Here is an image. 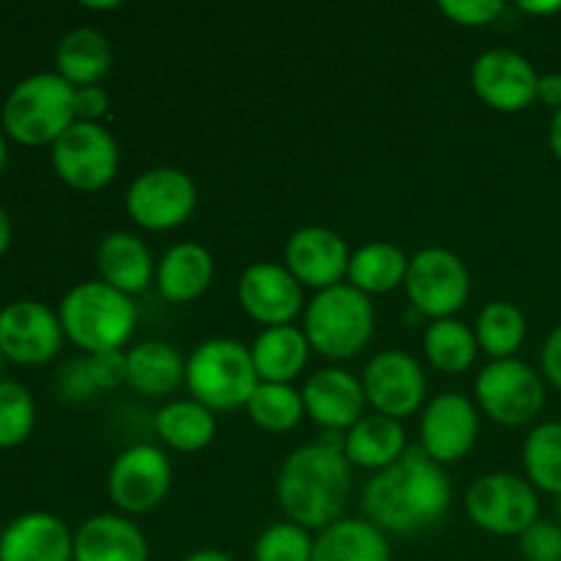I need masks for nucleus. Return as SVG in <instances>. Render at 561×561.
Instances as JSON below:
<instances>
[{
	"label": "nucleus",
	"instance_id": "obj_9",
	"mask_svg": "<svg viewBox=\"0 0 561 561\" xmlns=\"http://www.w3.org/2000/svg\"><path fill=\"white\" fill-rule=\"evenodd\" d=\"M466 513L471 524L480 526L482 531H491L499 537L524 535L531 524H537V504L535 488L515 474H485L469 488L466 493Z\"/></svg>",
	"mask_w": 561,
	"mask_h": 561
},
{
	"label": "nucleus",
	"instance_id": "obj_28",
	"mask_svg": "<svg viewBox=\"0 0 561 561\" xmlns=\"http://www.w3.org/2000/svg\"><path fill=\"white\" fill-rule=\"evenodd\" d=\"M113 64V49L110 42L93 27H77L60 38L58 49H55V66L58 75L64 77L69 85L88 88L96 85Z\"/></svg>",
	"mask_w": 561,
	"mask_h": 561
},
{
	"label": "nucleus",
	"instance_id": "obj_23",
	"mask_svg": "<svg viewBox=\"0 0 561 561\" xmlns=\"http://www.w3.org/2000/svg\"><path fill=\"white\" fill-rule=\"evenodd\" d=\"M312 561H392V548L370 520L340 518L318 535Z\"/></svg>",
	"mask_w": 561,
	"mask_h": 561
},
{
	"label": "nucleus",
	"instance_id": "obj_7",
	"mask_svg": "<svg viewBox=\"0 0 561 561\" xmlns=\"http://www.w3.org/2000/svg\"><path fill=\"white\" fill-rule=\"evenodd\" d=\"M405 294L414 310L425 318L444 321L466 305L471 294V277L466 263L455 252L427 247L409 261Z\"/></svg>",
	"mask_w": 561,
	"mask_h": 561
},
{
	"label": "nucleus",
	"instance_id": "obj_37",
	"mask_svg": "<svg viewBox=\"0 0 561 561\" xmlns=\"http://www.w3.org/2000/svg\"><path fill=\"white\" fill-rule=\"evenodd\" d=\"M520 553L526 561H561V526L537 520L520 535Z\"/></svg>",
	"mask_w": 561,
	"mask_h": 561
},
{
	"label": "nucleus",
	"instance_id": "obj_30",
	"mask_svg": "<svg viewBox=\"0 0 561 561\" xmlns=\"http://www.w3.org/2000/svg\"><path fill=\"white\" fill-rule=\"evenodd\" d=\"M405 272H409V257L387 241L359 247L348 263L351 285L362 294H389L405 283Z\"/></svg>",
	"mask_w": 561,
	"mask_h": 561
},
{
	"label": "nucleus",
	"instance_id": "obj_45",
	"mask_svg": "<svg viewBox=\"0 0 561 561\" xmlns=\"http://www.w3.org/2000/svg\"><path fill=\"white\" fill-rule=\"evenodd\" d=\"M548 142H551V151L557 153L561 162V110H557L551 118V129H548Z\"/></svg>",
	"mask_w": 561,
	"mask_h": 561
},
{
	"label": "nucleus",
	"instance_id": "obj_36",
	"mask_svg": "<svg viewBox=\"0 0 561 561\" xmlns=\"http://www.w3.org/2000/svg\"><path fill=\"white\" fill-rule=\"evenodd\" d=\"M316 540L310 531L290 524H272L255 542V561H312Z\"/></svg>",
	"mask_w": 561,
	"mask_h": 561
},
{
	"label": "nucleus",
	"instance_id": "obj_17",
	"mask_svg": "<svg viewBox=\"0 0 561 561\" xmlns=\"http://www.w3.org/2000/svg\"><path fill=\"white\" fill-rule=\"evenodd\" d=\"M285 263H288V272L307 288H334L348 274V244L334 230L310 225V228H299L288 239Z\"/></svg>",
	"mask_w": 561,
	"mask_h": 561
},
{
	"label": "nucleus",
	"instance_id": "obj_4",
	"mask_svg": "<svg viewBox=\"0 0 561 561\" xmlns=\"http://www.w3.org/2000/svg\"><path fill=\"white\" fill-rule=\"evenodd\" d=\"M75 121V85L58 71L25 77L3 102V131L20 146H53Z\"/></svg>",
	"mask_w": 561,
	"mask_h": 561
},
{
	"label": "nucleus",
	"instance_id": "obj_48",
	"mask_svg": "<svg viewBox=\"0 0 561 561\" xmlns=\"http://www.w3.org/2000/svg\"><path fill=\"white\" fill-rule=\"evenodd\" d=\"M5 164H9V146H5V135L0 131V175L5 173Z\"/></svg>",
	"mask_w": 561,
	"mask_h": 561
},
{
	"label": "nucleus",
	"instance_id": "obj_49",
	"mask_svg": "<svg viewBox=\"0 0 561 561\" xmlns=\"http://www.w3.org/2000/svg\"><path fill=\"white\" fill-rule=\"evenodd\" d=\"M85 9H93V11H110V9H118V0H107V3H91V0H85Z\"/></svg>",
	"mask_w": 561,
	"mask_h": 561
},
{
	"label": "nucleus",
	"instance_id": "obj_3",
	"mask_svg": "<svg viewBox=\"0 0 561 561\" xmlns=\"http://www.w3.org/2000/svg\"><path fill=\"white\" fill-rule=\"evenodd\" d=\"M60 327L64 334L88 354L121 351L129 343L137 323V307L121 290L110 288L102 279L80 283L60 301Z\"/></svg>",
	"mask_w": 561,
	"mask_h": 561
},
{
	"label": "nucleus",
	"instance_id": "obj_46",
	"mask_svg": "<svg viewBox=\"0 0 561 561\" xmlns=\"http://www.w3.org/2000/svg\"><path fill=\"white\" fill-rule=\"evenodd\" d=\"M9 244H11V219L9 214H5V208L0 206V257L5 255Z\"/></svg>",
	"mask_w": 561,
	"mask_h": 561
},
{
	"label": "nucleus",
	"instance_id": "obj_15",
	"mask_svg": "<svg viewBox=\"0 0 561 561\" xmlns=\"http://www.w3.org/2000/svg\"><path fill=\"white\" fill-rule=\"evenodd\" d=\"M471 85L477 96L502 113H520L537 99L535 66L513 49H488L471 66Z\"/></svg>",
	"mask_w": 561,
	"mask_h": 561
},
{
	"label": "nucleus",
	"instance_id": "obj_22",
	"mask_svg": "<svg viewBox=\"0 0 561 561\" xmlns=\"http://www.w3.org/2000/svg\"><path fill=\"white\" fill-rule=\"evenodd\" d=\"M96 268L102 283L131 296L146 290V285L151 283L153 257L146 241L137 239L135 233L118 230V233L104 236L102 244H99Z\"/></svg>",
	"mask_w": 561,
	"mask_h": 561
},
{
	"label": "nucleus",
	"instance_id": "obj_25",
	"mask_svg": "<svg viewBox=\"0 0 561 561\" xmlns=\"http://www.w3.org/2000/svg\"><path fill=\"white\" fill-rule=\"evenodd\" d=\"M405 431L392 416H362L345 436V458L359 469H389L405 453Z\"/></svg>",
	"mask_w": 561,
	"mask_h": 561
},
{
	"label": "nucleus",
	"instance_id": "obj_41",
	"mask_svg": "<svg viewBox=\"0 0 561 561\" xmlns=\"http://www.w3.org/2000/svg\"><path fill=\"white\" fill-rule=\"evenodd\" d=\"M110 107L107 93L99 85L88 88H75V118L85 121V124H96Z\"/></svg>",
	"mask_w": 561,
	"mask_h": 561
},
{
	"label": "nucleus",
	"instance_id": "obj_33",
	"mask_svg": "<svg viewBox=\"0 0 561 561\" xmlns=\"http://www.w3.org/2000/svg\"><path fill=\"white\" fill-rule=\"evenodd\" d=\"M524 466L540 491L561 496V422H542L524 444Z\"/></svg>",
	"mask_w": 561,
	"mask_h": 561
},
{
	"label": "nucleus",
	"instance_id": "obj_20",
	"mask_svg": "<svg viewBox=\"0 0 561 561\" xmlns=\"http://www.w3.org/2000/svg\"><path fill=\"white\" fill-rule=\"evenodd\" d=\"M0 561H75V535L49 513H27L0 535Z\"/></svg>",
	"mask_w": 561,
	"mask_h": 561
},
{
	"label": "nucleus",
	"instance_id": "obj_40",
	"mask_svg": "<svg viewBox=\"0 0 561 561\" xmlns=\"http://www.w3.org/2000/svg\"><path fill=\"white\" fill-rule=\"evenodd\" d=\"M58 389H60V394L69 400H85V398H91L93 392H99L96 383H93V378H91V370H88L85 359L69 362V365L60 370Z\"/></svg>",
	"mask_w": 561,
	"mask_h": 561
},
{
	"label": "nucleus",
	"instance_id": "obj_6",
	"mask_svg": "<svg viewBox=\"0 0 561 561\" xmlns=\"http://www.w3.org/2000/svg\"><path fill=\"white\" fill-rule=\"evenodd\" d=\"M376 316L370 296L354 285L318 290L305 312V334L310 348L329 359H351L370 343Z\"/></svg>",
	"mask_w": 561,
	"mask_h": 561
},
{
	"label": "nucleus",
	"instance_id": "obj_39",
	"mask_svg": "<svg viewBox=\"0 0 561 561\" xmlns=\"http://www.w3.org/2000/svg\"><path fill=\"white\" fill-rule=\"evenodd\" d=\"M88 370H91L96 389H115L126 381V354L121 351H102V354L88 356Z\"/></svg>",
	"mask_w": 561,
	"mask_h": 561
},
{
	"label": "nucleus",
	"instance_id": "obj_26",
	"mask_svg": "<svg viewBox=\"0 0 561 561\" xmlns=\"http://www.w3.org/2000/svg\"><path fill=\"white\" fill-rule=\"evenodd\" d=\"M250 354L263 383H290L310 359V343L301 329L272 327L257 334Z\"/></svg>",
	"mask_w": 561,
	"mask_h": 561
},
{
	"label": "nucleus",
	"instance_id": "obj_2",
	"mask_svg": "<svg viewBox=\"0 0 561 561\" xmlns=\"http://www.w3.org/2000/svg\"><path fill=\"white\" fill-rule=\"evenodd\" d=\"M351 493V463L343 449L307 444L279 469L277 499L290 524L327 529L337 524Z\"/></svg>",
	"mask_w": 561,
	"mask_h": 561
},
{
	"label": "nucleus",
	"instance_id": "obj_29",
	"mask_svg": "<svg viewBox=\"0 0 561 561\" xmlns=\"http://www.w3.org/2000/svg\"><path fill=\"white\" fill-rule=\"evenodd\" d=\"M153 427L168 447L179 453H201L214 442L217 420H214V411H208L197 400H175L157 411Z\"/></svg>",
	"mask_w": 561,
	"mask_h": 561
},
{
	"label": "nucleus",
	"instance_id": "obj_12",
	"mask_svg": "<svg viewBox=\"0 0 561 561\" xmlns=\"http://www.w3.org/2000/svg\"><path fill=\"white\" fill-rule=\"evenodd\" d=\"M173 482L168 455L153 444H135L113 460L107 474L110 499L129 515H142L164 502Z\"/></svg>",
	"mask_w": 561,
	"mask_h": 561
},
{
	"label": "nucleus",
	"instance_id": "obj_34",
	"mask_svg": "<svg viewBox=\"0 0 561 561\" xmlns=\"http://www.w3.org/2000/svg\"><path fill=\"white\" fill-rule=\"evenodd\" d=\"M252 422L268 433L294 431L305 414V400L290 383H257L255 394L247 403Z\"/></svg>",
	"mask_w": 561,
	"mask_h": 561
},
{
	"label": "nucleus",
	"instance_id": "obj_35",
	"mask_svg": "<svg viewBox=\"0 0 561 561\" xmlns=\"http://www.w3.org/2000/svg\"><path fill=\"white\" fill-rule=\"evenodd\" d=\"M36 425V403L27 387L11 378H0V449L20 447L31 438Z\"/></svg>",
	"mask_w": 561,
	"mask_h": 561
},
{
	"label": "nucleus",
	"instance_id": "obj_19",
	"mask_svg": "<svg viewBox=\"0 0 561 561\" xmlns=\"http://www.w3.org/2000/svg\"><path fill=\"white\" fill-rule=\"evenodd\" d=\"M301 400H305L307 414L323 431H351L362 420L367 403L362 381H356L351 373L340 370V367L312 373L307 378Z\"/></svg>",
	"mask_w": 561,
	"mask_h": 561
},
{
	"label": "nucleus",
	"instance_id": "obj_43",
	"mask_svg": "<svg viewBox=\"0 0 561 561\" xmlns=\"http://www.w3.org/2000/svg\"><path fill=\"white\" fill-rule=\"evenodd\" d=\"M537 99L548 107L561 110V75L551 71V75L540 77V85H537Z\"/></svg>",
	"mask_w": 561,
	"mask_h": 561
},
{
	"label": "nucleus",
	"instance_id": "obj_50",
	"mask_svg": "<svg viewBox=\"0 0 561 561\" xmlns=\"http://www.w3.org/2000/svg\"><path fill=\"white\" fill-rule=\"evenodd\" d=\"M557 515H559V520H561V496H559V502H557Z\"/></svg>",
	"mask_w": 561,
	"mask_h": 561
},
{
	"label": "nucleus",
	"instance_id": "obj_27",
	"mask_svg": "<svg viewBox=\"0 0 561 561\" xmlns=\"http://www.w3.org/2000/svg\"><path fill=\"white\" fill-rule=\"evenodd\" d=\"M126 370H129L126 373L129 387L146 398H164L186 378V365L181 362L179 351L162 340L137 343L126 354Z\"/></svg>",
	"mask_w": 561,
	"mask_h": 561
},
{
	"label": "nucleus",
	"instance_id": "obj_51",
	"mask_svg": "<svg viewBox=\"0 0 561 561\" xmlns=\"http://www.w3.org/2000/svg\"><path fill=\"white\" fill-rule=\"evenodd\" d=\"M3 359H5V356H3V354H0V373H3Z\"/></svg>",
	"mask_w": 561,
	"mask_h": 561
},
{
	"label": "nucleus",
	"instance_id": "obj_38",
	"mask_svg": "<svg viewBox=\"0 0 561 561\" xmlns=\"http://www.w3.org/2000/svg\"><path fill=\"white\" fill-rule=\"evenodd\" d=\"M438 5H442V11L449 20L466 27L491 25L504 11L502 0H442Z\"/></svg>",
	"mask_w": 561,
	"mask_h": 561
},
{
	"label": "nucleus",
	"instance_id": "obj_10",
	"mask_svg": "<svg viewBox=\"0 0 561 561\" xmlns=\"http://www.w3.org/2000/svg\"><path fill=\"white\" fill-rule=\"evenodd\" d=\"M474 389L482 411L507 427L529 425L546 405L542 378L518 359H496L482 367Z\"/></svg>",
	"mask_w": 561,
	"mask_h": 561
},
{
	"label": "nucleus",
	"instance_id": "obj_18",
	"mask_svg": "<svg viewBox=\"0 0 561 561\" xmlns=\"http://www.w3.org/2000/svg\"><path fill=\"white\" fill-rule=\"evenodd\" d=\"M477 431H480V420L471 400L455 392L438 394L422 416V449L436 463H455L474 447Z\"/></svg>",
	"mask_w": 561,
	"mask_h": 561
},
{
	"label": "nucleus",
	"instance_id": "obj_24",
	"mask_svg": "<svg viewBox=\"0 0 561 561\" xmlns=\"http://www.w3.org/2000/svg\"><path fill=\"white\" fill-rule=\"evenodd\" d=\"M214 279V257L201 244H175L164 252L157 268L159 294L168 301H192L206 294Z\"/></svg>",
	"mask_w": 561,
	"mask_h": 561
},
{
	"label": "nucleus",
	"instance_id": "obj_44",
	"mask_svg": "<svg viewBox=\"0 0 561 561\" xmlns=\"http://www.w3.org/2000/svg\"><path fill=\"white\" fill-rule=\"evenodd\" d=\"M520 9L529 11V14H557V11H561V0H520Z\"/></svg>",
	"mask_w": 561,
	"mask_h": 561
},
{
	"label": "nucleus",
	"instance_id": "obj_14",
	"mask_svg": "<svg viewBox=\"0 0 561 561\" xmlns=\"http://www.w3.org/2000/svg\"><path fill=\"white\" fill-rule=\"evenodd\" d=\"M365 398L381 416L403 420L422 405L427 392L425 373L420 362L405 351H383L373 356L362 378Z\"/></svg>",
	"mask_w": 561,
	"mask_h": 561
},
{
	"label": "nucleus",
	"instance_id": "obj_21",
	"mask_svg": "<svg viewBox=\"0 0 561 561\" xmlns=\"http://www.w3.org/2000/svg\"><path fill=\"white\" fill-rule=\"evenodd\" d=\"M75 561H148L146 535L121 515H93L77 529Z\"/></svg>",
	"mask_w": 561,
	"mask_h": 561
},
{
	"label": "nucleus",
	"instance_id": "obj_8",
	"mask_svg": "<svg viewBox=\"0 0 561 561\" xmlns=\"http://www.w3.org/2000/svg\"><path fill=\"white\" fill-rule=\"evenodd\" d=\"M118 142L104 126L75 121L53 142V168L64 184L80 192H96L118 173Z\"/></svg>",
	"mask_w": 561,
	"mask_h": 561
},
{
	"label": "nucleus",
	"instance_id": "obj_5",
	"mask_svg": "<svg viewBox=\"0 0 561 561\" xmlns=\"http://www.w3.org/2000/svg\"><path fill=\"white\" fill-rule=\"evenodd\" d=\"M257 378L250 348L228 337L206 340L186 362V387L208 411H236L250 403Z\"/></svg>",
	"mask_w": 561,
	"mask_h": 561
},
{
	"label": "nucleus",
	"instance_id": "obj_13",
	"mask_svg": "<svg viewBox=\"0 0 561 561\" xmlns=\"http://www.w3.org/2000/svg\"><path fill=\"white\" fill-rule=\"evenodd\" d=\"M58 312L44 301L20 299L0 310V354L16 365H44L64 343Z\"/></svg>",
	"mask_w": 561,
	"mask_h": 561
},
{
	"label": "nucleus",
	"instance_id": "obj_16",
	"mask_svg": "<svg viewBox=\"0 0 561 561\" xmlns=\"http://www.w3.org/2000/svg\"><path fill=\"white\" fill-rule=\"evenodd\" d=\"M239 301L250 318L272 327H290L301 312V283L279 263H252L239 283Z\"/></svg>",
	"mask_w": 561,
	"mask_h": 561
},
{
	"label": "nucleus",
	"instance_id": "obj_11",
	"mask_svg": "<svg viewBox=\"0 0 561 561\" xmlns=\"http://www.w3.org/2000/svg\"><path fill=\"white\" fill-rule=\"evenodd\" d=\"M197 186L184 170L153 168L131 181L126 211L146 230H173L192 217Z\"/></svg>",
	"mask_w": 561,
	"mask_h": 561
},
{
	"label": "nucleus",
	"instance_id": "obj_47",
	"mask_svg": "<svg viewBox=\"0 0 561 561\" xmlns=\"http://www.w3.org/2000/svg\"><path fill=\"white\" fill-rule=\"evenodd\" d=\"M184 561H233V559H230L228 553L217 551V548H203V551L190 553Z\"/></svg>",
	"mask_w": 561,
	"mask_h": 561
},
{
	"label": "nucleus",
	"instance_id": "obj_1",
	"mask_svg": "<svg viewBox=\"0 0 561 561\" xmlns=\"http://www.w3.org/2000/svg\"><path fill=\"white\" fill-rule=\"evenodd\" d=\"M453 504V482L422 447H409L398 463L378 471L362 491V513L381 531L420 535L442 524Z\"/></svg>",
	"mask_w": 561,
	"mask_h": 561
},
{
	"label": "nucleus",
	"instance_id": "obj_32",
	"mask_svg": "<svg viewBox=\"0 0 561 561\" xmlns=\"http://www.w3.org/2000/svg\"><path fill=\"white\" fill-rule=\"evenodd\" d=\"M477 334L463 321L444 318L433 321L425 332V354L431 365L442 373H463L477 359Z\"/></svg>",
	"mask_w": 561,
	"mask_h": 561
},
{
	"label": "nucleus",
	"instance_id": "obj_31",
	"mask_svg": "<svg viewBox=\"0 0 561 561\" xmlns=\"http://www.w3.org/2000/svg\"><path fill=\"white\" fill-rule=\"evenodd\" d=\"M477 343L496 359H513L526 340V318L513 301H491L477 316Z\"/></svg>",
	"mask_w": 561,
	"mask_h": 561
},
{
	"label": "nucleus",
	"instance_id": "obj_42",
	"mask_svg": "<svg viewBox=\"0 0 561 561\" xmlns=\"http://www.w3.org/2000/svg\"><path fill=\"white\" fill-rule=\"evenodd\" d=\"M542 373L553 387L561 389V323L548 334L546 345H542Z\"/></svg>",
	"mask_w": 561,
	"mask_h": 561
}]
</instances>
